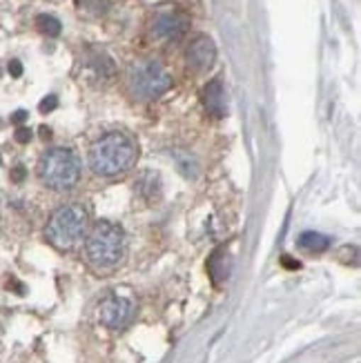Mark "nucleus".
<instances>
[{
	"instance_id": "nucleus-15",
	"label": "nucleus",
	"mask_w": 361,
	"mask_h": 363,
	"mask_svg": "<svg viewBox=\"0 0 361 363\" xmlns=\"http://www.w3.org/2000/svg\"><path fill=\"white\" fill-rule=\"evenodd\" d=\"M16 138H18L21 143H27V140L31 138V132L29 130H18V132H16Z\"/></svg>"
},
{
	"instance_id": "nucleus-5",
	"label": "nucleus",
	"mask_w": 361,
	"mask_h": 363,
	"mask_svg": "<svg viewBox=\"0 0 361 363\" xmlns=\"http://www.w3.org/2000/svg\"><path fill=\"white\" fill-rule=\"evenodd\" d=\"M125 83H128L130 94L136 101H156L172 87L170 72L154 58H138L130 62L125 72Z\"/></svg>"
},
{
	"instance_id": "nucleus-14",
	"label": "nucleus",
	"mask_w": 361,
	"mask_h": 363,
	"mask_svg": "<svg viewBox=\"0 0 361 363\" xmlns=\"http://www.w3.org/2000/svg\"><path fill=\"white\" fill-rule=\"evenodd\" d=\"M9 74H11V76H21V74H23V67H21V62H18V60H11V62H9Z\"/></svg>"
},
{
	"instance_id": "nucleus-6",
	"label": "nucleus",
	"mask_w": 361,
	"mask_h": 363,
	"mask_svg": "<svg viewBox=\"0 0 361 363\" xmlns=\"http://www.w3.org/2000/svg\"><path fill=\"white\" fill-rule=\"evenodd\" d=\"M190 29V16L177 5H161L150 18V34L156 40H181Z\"/></svg>"
},
{
	"instance_id": "nucleus-12",
	"label": "nucleus",
	"mask_w": 361,
	"mask_h": 363,
	"mask_svg": "<svg viewBox=\"0 0 361 363\" xmlns=\"http://www.w3.org/2000/svg\"><path fill=\"white\" fill-rule=\"evenodd\" d=\"M76 7L85 16H103L109 7L107 0H76Z\"/></svg>"
},
{
	"instance_id": "nucleus-3",
	"label": "nucleus",
	"mask_w": 361,
	"mask_h": 363,
	"mask_svg": "<svg viewBox=\"0 0 361 363\" xmlns=\"http://www.w3.org/2000/svg\"><path fill=\"white\" fill-rule=\"evenodd\" d=\"M91 225V214L83 203H65L50 216L45 228V236L58 250H72L83 243Z\"/></svg>"
},
{
	"instance_id": "nucleus-8",
	"label": "nucleus",
	"mask_w": 361,
	"mask_h": 363,
	"mask_svg": "<svg viewBox=\"0 0 361 363\" xmlns=\"http://www.w3.org/2000/svg\"><path fill=\"white\" fill-rule=\"evenodd\" d=\"M185 60L194 72H208L216 60V47L214 40L206 34H199L190 40L185 50Z\"/></svg>"
},
{
	"instance_id": "nucleus-1",
	"label": "nucleus",
	"mask_w": 361,
	"mask_h": 363,
	"mask_svg": "<svg viewBox=\"0 0 361 363\" xmlns=\"http://www.w3.org/2000/svg\"><path fill=\"white\" fill-rule=\"evenodd\" d=\"M89 169L101 179H116L138 161V143L125 132H107L87 152Z\"/></svg>"
},
{
	"instance_id": "nucleus-10",
	"label": "nucleus",
	"mask_w": 361,
	"mask_h": 363,
	"mask_svg": "<svg viewBox=\"0 0 361 363\" xmlns=\"http://www.w3.org/2000/svg\"><path fill=\"white\" fill-rule=\"evenodd\" d=\"M299 245L308 252H323V250H328V245H331V239L319 232H304L299 239Z\"/></svg>"
},
{
	"instance_id": "nucleus-16",
	"label": "nucleus",
	"mask_w": 361,
	"mask_h": 363,
	"mask_svg": "<svg viewBox=\"0 0 361 363\" xmlns=\"http://www.w3.org/2000/svg\"><path fill=\"white\" fill-rule=\"evenodd\" d=\"M25 179V167H16L13 169V181H23Z\"/></svg>"
},
{
	"instance_id": "nucleus-2",
	"label": "nucleus",
	"mask_w": 361,
	"mask_h": 363,
	"mask_svg": "<svg viewBox=\"0 0 361 363\" xmlns=\"http://www.w3.org/2000/svg\"><path fill=\"white\" fill-rule=\"evenodd\" d=\"M83 250L94 270L107 274L123 263L125 252H128V236H125V230L112 220H96L85 234Z\"/></svg>"
},
{
	"instance_id": "nucleus-9",
	"label": "nucleus",
	"mask_w": 361,
	"mask_h": 363,
	"mask_svg": "<svg viewBox=\"0 0 361 363\" xmlns=\"http://www.w3.org/2000/svg\"><path fill=\"white\" fill-rule=\"evenodd\" d=\"M201 101H203V107H206L214 118L226 116V91H223V83L218 81V78H214V81H210L203 87Z\"/></svg>"
},
{
	"instance_id": "nucleus-4",
	"label": "nucleus",
	"mask_w": 361,
	"mask_h": 363,
	"mask_svg": "<svg viewBox=\"0 0 361 363\" xmlns=\"http://www.w3.org/2000/svg\"><path fill=\"white\" fill-rule=\"evenodd\" d=\"M38 179L45 187L54 189V192H70L81 181V159L70 147H52L43 152L38 159Z\"/></svg>"
},
{
	"instance_id": "nucleus-7",
	"label": "nucleus",
	"mask_w": 361,
	"mask_h": 363,
	"mask_svg": "<svg viewBox=\"0 0 361 363\" xmlns=\"http://www.w3.org/2000/svg\"><path fill=\"white\" fill-rule=\"evenodd\" d=\"M132 317H134V303L128 296L109 294L107 298H103V303L99 308V319L109 330H123L125 325H130Z\"/></svg>"
},
{
	"instance_id": "nucleus-11",
	"label": "nucleus",
	"mask_w": 361,
	"mask_h": 363,
	"mask_svg": "<svg viewBox=\"0 0 361 363\" xmlns=\"http://www.w3.org/2000/svg\"><path fill=\"white\" fill-rule=\"evenodd\" d=\"M36 27H38L40 34H45V36H58L60 29H62L60 21L54 18V16H50V13H40L38 18H36Z\"/></svg>"
},
{
	"instance_id": "nucleus-13",
	"label": "nucleus",
	"mask_w": 361,
	"mask_h": 363,
	"mask_svg": "<svg viewBox=\"0 0 361 363\" xmlns=\"http://www.w3.org/2000/svg\"><path fill=\"white\" fill-rule=\"evenodd\" d=\"M58 105V101H56V96H47L43 103H40V112L43 114H47V112H52V109Z\"/></svg>"
}]
</instances>
